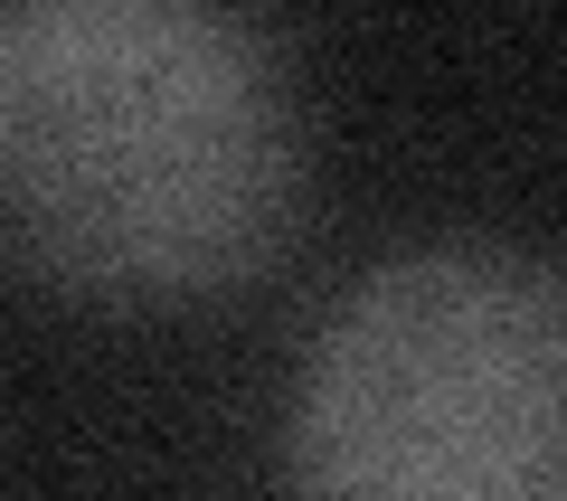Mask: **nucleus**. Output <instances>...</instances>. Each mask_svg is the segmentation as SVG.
I'll return each mask as SVG.
<instances>
[{
  "label": "nucleus",
  "mask_w": 567,
  "mask_h": 501,
  "mask_svg": "<svg viewBox=\"0 0 567 501\" xmlns=\"http://www.w3.org/2000/svg\"><path fill=\"white\" fill-rule=\"evenodd\" d=\"M284 473L341 501H567V265L406 246L322 313Z\"/></svg>",
  "instance_id": "f03ea898"
},
{
  "label": "nucleus",
  "mask_w": 567,
  "mask_h": 501,
  "mask_svg": "<svg viewBox=\"0 0 567 501\" xmlns=\"http://www.w3.org/2000/svg\"><path fill=\"white\" fill-rule=\"evenodd\" d=\"M312 133L256 0H0V256L95 313L275 275Z\"/></svg>",
  "instance_id": "f257e3e1"
}]
</instances>
